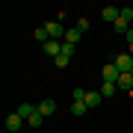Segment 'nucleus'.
Wrapping results in <instances>:
<instances>
[{
  "label": "nucleus",
  "instance_id": "1",
  "mask_svg": "<svg viewBox=\"0 0 133 133\" xmlns=\"http://www.w3.org/2000/svg\"><path fill=\"white\" fill-rule=\"evenodd\" d=\"M112 62H115V68H118L121 74L133 71V56H130V53H118V56H112Z\"/></svg>",
  "mask_w": 133,
  "mask_h": 133
},
{
  "label": "nucleus",
  "instance_id": "2",
  "mask_svg": "<svg viewBox=\"0 0 133 133\" xmlns=\"http://www.w3.org/2000/svg\"><path fill=\"white\" fill-rule=\"evenodd\" d=\"M44 30H48V36L53 38V42H62V38H65V30H62L59 21H48V24H44Z\"/></svg>",
  "mask_w": 133,
  "mask_h": 133
},
{
  "label": "nucleus",
  "instance_id": "3",
  "mask_svg": "<svg viewBox=\"0 0 133 133\" xmlns=\"http://www.w3.org/2000/svg\"><path fill=\"white\" fill-rule=\"evenodd\" d=\"M118 68H115V62H107V65L104 68H101V77H104V83H115V80H118Z\"/></svg>",
  "mask_w": 133,
  "mask_h": 133
},
{
  "label": "nucleus",
  "instance_id": "4",
  "mask_svg": "<svg viewBox=\"0 0 133 133\" xmlns=\"http://www.w3.org/2000/svg\"><path fill=\"white\" fill-rule=\"evenodd\" d=\"M21 127H24V118H21L18 112H9V115H6V130H9V133L21 130Z\"/></svg>",
  "mask_w": 133,
  "mask_h": 133
},
{
  "label": "nucleus",
  "instance_id": "5",
  "mask_svg": "<svg viewBox=\"0 0 133 133\" xmlns=\"http://www.w3.org/2000/svg\"><path fill=\"white\" fill-rule=\"evenodd\" d=\"M36 109H38V112L44 115V118H50V115L56 112V104H53V101L48 98V101H38V104H36Z\"/></svg>",
  "mask_w": 133,
  "mask_h": 133
},
{
  "label": "nucleus",
  "instance_id": "6",
  "mask_svg": "<svg viewBox=\"0 0 133 133\" xmlns=\"http://www.w3.org/2000/svg\"><path fill=\"white\" fill-rule=\"evenodd\" d=\"M115 86H118L121 92H133V74H118V80H115Z\"/></svg>",
  "mask_w": 133,
  "mask_h": 133
},
{
  "label": "nucleus",
  "instance_id": "7",
  "mask_svg": "<svg viewBox=\"0 0 133 133\" xmlns=\"http://www.w3.org/2000/svg\"><path fill=\"white\" fill-rule=\"evenodd\" d=\"M118 15H121L118 6H104V9H101V18H104V21H112V24L118 21Z\"/></svg>",
  "mask_w": 133,
  "mask_h": 133
},
{
  "label": "nucleus",
  "instance_id": "8",
  "mask_svg": "<svg viewBox=\"0 0 133 133\" xmlns=\"http://www.w3.org/2000/svg\"><path fill=\"white\" fill-rule=\"evenodd\" d=\"M44 53H48V56H53V59H56L59 53H62V42H53V38H50V42H44Z\"/></svg>",
  "mask_w": 133,
  "mask_h": 133
},
{
  "label": "nucleus",
  "instance_id": "9",
  "mask_svg": "<svg viewBox=\"0 0 133 133\" xmlns=\"http://www.w3.org/2000/svg\"><path fill=\"white\" fill-rule=\"evenodd\" d=\"M80 36H83V33H80L77 27H74V30H65V38H62V42H65V44H74V48H77V42H80Z\"/></svg>",
  "mask_w": 133,
  "mask_h": 133
},
{
  "label": "nucleus",
  "instance_id": "10",
  "mask_svg": "<svg viewBox=\"0 0 133 133\" xmlns=\"http://www.w3.org/2000/svg\"><path fill=\"white\" fill-rule=\"evenodd\" d=\"M15 112H18V115H21V118H24V121H27V118H30V115H33V112H36V104H18V109H15Z\"/></svg>",
  "mask_w": 133,
  "mask_h": 133
},
{
  "label": "nucleus",
  "instance_id": "11",
  "mask_svg": "<svg viewBox=\"0 0 133 133\" xmlns=\"http://www.w3.org/2000/svg\"><path fill=\"white\" fill-rule=\"evenodd\" d=\"M101 98H104V95H101V92H86V107H101Z\"/></svg>",
  "mask_w": 133,
  "mask_h": 133
},
{
  "label": "nucleus",
  "instance_id": "12",
  "mask_svg": "<svg viewBox=\"0 0 133 133\" xmlns=\"http://www.w3.org/2000/svg\"><path fill=\"white\" fill-rule=\"evenodd\" d=\"M86 109H89V107H86V101H74V104H71V115L80 118V115H86Z\"/></svg>",
  "mask_w": 133,
  "mask_h": 133
},
{
  "label": "nucleus",
  "instance_id": "13",
  "mask_svg": "<svg viewBox=\"0 0 133 133\" xmlns=\"http://www.w3.org/2000/svg\"><path fill=\"white\" fill-rule=\"evenodd\" d=\"M115 92H118V86H115V83H101V95H104V98H112Z\"/></svg>",
  "mask_w": 133,
  "mask_h": 133
},
{
  "label": "nucleus",
  "instance_id": "14",
  "mask_svg": "<svg viewBox=\"0 0 133 133\" xmlns=\"http://www.w3.org/2000/svg\"><path fill=\"white\" fill-rule=\"evenodd\" d=\"M27 124H30V127H42V124H44V115H42V112L36 109V112H33V115L27 118Z\"/></svg>",
  "mask_w": 133,
  "mask_h": 133
},
{
  "label": "nucleus",
  "instance_id": "15",
  "mask_svg": "<svg viewBox=\"0 0 133 133\" xmlns=\"http://www.w3.org/2000/svg\"><path fill=\"white\" fill-rule=\"evenodd\" d=\"M33 36H36V38H38L42 44H44V42H50V36H48V30H44V27H38V30H36Z\"/></svg>",
  "mask_w": 133,
  "mask_h": 133
},
{
  "label": "nucleus",
  "instance_id": "16",
  "mask_svg": "<svg viewBox=\"0 0 133 133\" xmlns=\"http://www.w3.org/2000/svg\"><path fill=\"white\" fill-rule=\"evenodd\" d=\"M68 62H71V56H65V53H59V56L53 59V65H56V68H65Z\"/></svg>",
  "mask_w": 133,
  "mask_h": 133
},
{
  "label": "nucleus",
  "instance_id": "17",
  "mask_svg": "<svg viewBox=\"0 0 133 133\" xmlns=\"http://www.w3.org/2000/svg\"><path fill=\"white\" fill-rule=\"evenodd\" d=\"M118 18L124 21V24H130V21H133V9H130V6H124V9H121V15H118Z\"/></svg>",
  "mask_w": 133,
  "mask_h": 133
},
{
  "label": "nucleus",
  "instance_id": "18",
  "mask_svg": "<svg viewBox=\"0 0 133 133\" xmlns=\"http://www.w3.org/2000/svg\"><path fill=\"white\" fill-rule=\"evenodd\" d=\"M74 101H86V89H83V86L74 89Z\"/></svg>",
  "mask_w": 133,
  "mask_h": 133
},
{
  "label": "nucleus",
  "instance_id": "19",
  "mask_svg": "<svg viewBox=\"0 0 133 133\" xmlns=\"http://www.w3.org/2000/svg\"><path fill=\"white\" fill-rule=\"evenodd\" d=\"M77 30H80V33H86V30H89V21L80 18V21H77Z\"/></svg>",
  "mask_w": 133,
  "mask_h": 133
},
{
  "label": "nucleus",
  "instance_id": "20",
  "mask_svg": "<svg viewBox=\"0 0 133 133\" xmlns=\"http://www.w3.org/2000/svg\"><path fill=\"white\" fill-rule=\"evenodd\" d=\"M62 53H65V56H71V53H74V44H65V42H62Z\"/></svg>",
  "mask_w": 133,
  "mask_h": 133
},
{
  "label": "nucleus",
  "instance_id": "21",
  "mask_svg": "<svg viewBox=\"0 0 133 133\" xmlns=\"http://www.w3.org/2000/svg\"><path fill=\"white\" fill-rule=\"evenodd\" d=\"M124 38H127V42L133 44V30H127V33H124Z\"/></svg>",
  "mask_w": 133,
  "mask_h": 133
},
{
  "label": "nucleus",
  "instance_id": "22",
  "mask_svg": "<svg viewBox=\"0 0 133 133\" xmlns=\"http://www.w3.org/2000/svg\"><path fill=\"white\" fill-rule=\"evenodd\" d=\"M130 56H133V44H130Z\"/></svg>",
  "mask_w": 133,
  "mask_h": 133
},
{
  "label": "nucleus",
  "instance_id": "23",
  "mask_svg": "<svg viewBox=\"0 0 133 133\" xmlns=\"http://www.w3.org/2000/svg\"><path fill=\"white\" fill-rule=\"evenodd\" d=\"M130 74H133V71H130Z\"/></svg>",
  "mask_w": 133,
  "mask_h": 133
}]
</instances>
